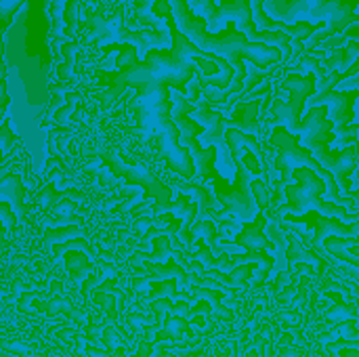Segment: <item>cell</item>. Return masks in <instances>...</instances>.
Wrapping results in <instances>:
<instances>
[{"label":"cell","mask_w":359,"mask_h":357,"mask_svg":"<svg viewBox=\"0 0 359 357\" xmlns=\"http://www.w3.org/2000/svg\"><path fill=\"white\" fill-rule=\"evenodd\" d=\"M170 4V15L172 21L177 25V29L200 50L210 53L215 57H221L223 61H227L233 69V78L227 84V88L219 90L215 86H206L198 80L200 86V97L206 103H223L229 95L240 93L242 88V80H244V63L250 61L259 67L265 65H278L282 63V55L278 48L267 46V44H259V42H250L246 40L244 34H240L236 27H225L219 34H208L206 32V21L196 17L189 6L187 0H168ZM200 76V74H198Z\"/></svg>","instance_id":"cell-1"},{"label":"cell","mask_w":359,"mask_h":357,"mask_svg":"<svg viewBox=\"0 0 359 357\" xmlns=\"http://www.w3.org/2000/svg\"><path fill=\"white\" fill-rule=\"evenodd\" d=\"M233 23V27L246 36V40L250 42H259V44H267L280 50L282 55V63L288 61L290 55V36H286L284 32L276 29V32H259L252 23V13H250V0H225L221 4H217L215 15L208 19V34H219L227 27V23Z\"/></svg>","instance_id":"cell-2"},{"label":"cell","mask_w":359,"mask_h":357,"mask_svg":"<svg viewBox=\"0 0 359 357\" xmlns=\"http://www.w3.org/2000/svg\"><path fill=\"white\" fill-rule=\"evenodd\" d=\"M271 145H278L280 147V158L276 160V166L284 170V179H288V175L297 168H309L313 170L322 181H324V191H326V200L330 204H337V206H347L351 210H355V202L353 200H343L339 198V187L332 179V175L320 166V162L299 145L297 137L286 133V128L282 126H276L273 135H271Z\"/></svg>","instance_id":"cell-3"},{"label":"cell","mask_w":359,"mask_h":357,"mask_svg":"<svg viewBox=\"0 0 359 357\" xmlns=\"http://www.w3.org/2000/svg\"><path fill=\"white\" fill-rule=\"evenodd\" d=\"M191 109V103L185 99V95H181L179 90L172 95V109H170V122L175 124V128L181 133L179 137V145L187 151L189 160L194 162V170L198 177L206 179L210 175V162L215 160V147H200L196 137L202 133L200 124H196L187 112Z\"/></svg>","instance_id":"cell-4"},{"label":"cell","mask_w":359,"mask_h":357,"mask_svg":"<svg viewBox=\"0 0 359 357\" xmlns=\"http://www.w3.org/2000/svg\"><path fill=\"white\" fill-rule=\"evenodd\" d=\"M187 116L200 124L204 130L196 137V141L204 147H217L215 154H217V168L219 173L225 177V179H233L236 175V162H233V156L229 151V145H227V139H225V128H223V114L221 112H212L208 107L206 101H202L196 109H189Z\"/></svg>","instance_id":"cell-5"},{"label":"cell","mask_w":359,"mask_h":357,"mask_svg":"<svg viewBox=\"0 0 359 357\" xmlns=\"http://www.w3.org/2000/svg\"><path fill=\"white\" fill-rule=\"evenodd\" d=\"M97 23L101 27H97L101 32V36H97L95 40L97 42H124V44H133L139 55H147L149 48H166L170 44V34L168 32H128L124 27V15L122 11L116 13L114 19L109 21H103V19H97Z\"/></svg>","instance_id":"cell-6"},{"label":"cell","mask_w":359,"mask_h":357,"mask_svg":"<svg viewBox=\"0 0 359 357\" xmlns=\"http://www.w3.org/2000/svg\"><path fill=\"white\" fill-rule=\"evenodd\" d=\"M297 177L301 181V187H290L288 189L290 204L297 202L294 208H292L294 213H305L309 208V210H320L322 215H326L330 219L345 217V208L343 206L330 204V202H326V200L320 198V194L324 191V181L313 170L297 168Z\"/></svg>","instance_id":"cell-7"},{"label":"cell","mask_w":359,"mask_h":357,"mask_svg":"<svg viewBox=\"0 0 359 357\" xmlns=\"http://www.w3.org/2000/svg\"><path fill=\"white\" fill-rule=\"evenodd\" d=\"M309 154L320 162V166H322V168H326V170L332 175V179H334V183H337V187H341V189H345V191L349 194L347 177H349V173H353V170H355V160H358L355 145L345 147L341 154H337V156H334V154H330V149H328V141H320V143L311 145Z\"/></svg>","instance_id":"cell-8"},{"label":"cell","mask_w":359,"mask_h":357,"mask_svg":"<svg viewBox=\"0 0 359 357\" xmlns=\"http://www.w3.org/2000/svg\"><path fill=\"white\" fill-rule=\"evenodd\" d=\"M358 97V90H349V93H339V90H324V93H313L307 101L305 107L313 109V107H328L326 112V120L330 124H334L332 128H343L349 120H351V105Z\"/></svg>","instance_id":"cell-9"},{"label":"cell","mask_w":359,"mask_h":357,"mask_svg":"<svg viewBox=\"0 0 359 357\" xmlns=\"http://www.w3.org/2000/svg\"><path fill=\"white\" fill-rule=\"evenodd\" d=\"M236 170L240 173V179H242V187L238 194L229 196L227 198V204L231 208L233 215H238L242 221H252L255 215H257V208H255V198L250 196V183H252V177L244 164V160H236Z\"/></svg>","instance_id":"cell-10"},{"label":"cell","mask_w":359,"mask_h":357,"mask_svg":"<svg viewBox=\"0 0 359 357\" xmlns=\"http://www.w3.org/2000/svg\"><path fill=\"white\" fill-rule=\"evenodd\" d=\"M0 198H8L15 215L23 219V189L15 175H6V168L0 170Z\"/></svg>","instance_id":"cell-11"},{"label":"cell","mask_w":359,"mask_h":357,"mask_svg":"<svg viewBox=\"0 0 359 357\" xmlns=\"http://www.w3.org/2000/svg\"><path fill=\"white\" fill-rule=\"evenodd\" d=\"M328 0H292L288 4V13H286V21L288 25L297 23V21H307L311 19L313 13H318Z\"/></svg>","instance_id":"cell-12"},{"label":"cell","mask_w":359,"mask_h":357,"mask_svg":"<svg viewBox=\"0 0 359 357\" xmlns=\"http://www.w3.org/2000/svg\"><path fill=\"white\" fill-rule=\"evenodd\" d=\"M288 4L290 0H265L263 2V13L273 19V21H286V13H288Z\"/></svg>","instance_id":"cell-13"},{"label":"cell","mask_w":359,"mask_h":357,"mask_svg":"<svg viewBox=\"0 0 359 357\" xmlns=\"http://www.w3.org/2000/svg\"><path fill=\"white\" fill-rule=\"evenodd\" d=\"M179 189H181L185 196H191L194 200L200 202V215L206 213V208H208V191H206V189L196 187V185H185V183H179Z\"/></svg>","instance_id":"cell-14"},{"label":"cell","mask_w":359,"mask_h":357,"mask_svg":"<svg viewBox=\"0 0 359 357\" xmlns=\"http://www.w3.org/2000/svg\"><path fill=\"white\" fill-rule=\"evenodd\" d=\"M11 17V11H8V6H6V0H0V19L4 21V19H8Z\"/></svg>","instance_id":"cell-15"},{"label":"cell","mask_w":359,"mask_h":357,"mask_svg":"<svg viewBox=\"0 0 359 357\" xmlns=\"http://www.w3.org/2000/svg\"><path fill=\"white\" fill-rule=\"evenodd\" d=\"M4 250V242H2V229H0V252Z\"/></svg>","instance_id":"cell-16"}]
</instances>
